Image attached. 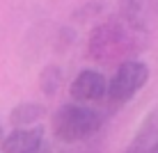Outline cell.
I'll use <instances>...</instances> for the list:
<instances>
[{"instance_id": "1", "label": "cell", "mask_w": 158, "mask_h": 153, "mask_svg": "<svg viewBox=\"0 0 158 153\" xmlns=\"http://www.w3.org/2000/svg\"><path fill=\"white\" fill-rule=\"evenodd\" d=\"M138 32L128 28L126 23H101L89 34L87 50L89 57L99 64H112V62H128L133 53H138Z\"/></svg>"}, {"instance_id": "2", "label": "cell", "mask_w": 158, "mask_h": 153, "mask_svg": "<svg viewBox=\"0 0 158 153\" xmlns=\"http://www.w3.org/2000/svg\"><path fill=\"white\" fill-rule=\"evenodd\" d=\"M103 119L101 114L89 105H80V103H71V105H62L53 117V135L60 142H83L101 128Z\"/></svg>"}, {"instance_id": "3", "label": "cell", "mask_w": 158, "mask_h": 153, "mask_svg": "<svg viewBox=\"0 0 158 153\" xmlns=\"http://www.w3.org/2000/svg\"><path fill=\"white\" fill-rule=\"evenodd\" d=\"M149 80V66L138 59H128V62L119 64L115 75L108 80V91L106 98L110 105H124L138 94L140 89Z\"/></svg>"}, {"instance_id": "4", "label": "cell", "mask_w": 158, "mask_h": 153, "mask_svg": "<svg viewBox=\"0 0 158 153\" xmlns=\"http://www.w3.org/2000/svg\"><path fill=\"white\" fill-rule=\"evenodd\" d=\"M108 91V80L106 75L99 73L94 69H85L80 71L73 78L71 87H69V94H71L73 103H80V105H87V103H96L106 96Z\"/></svg>"}, {"instance_id": "5", "label": "cell", "mask_w": 158, "mask_h": 153, "mask_svg": "<svg viewBox=\"0 0 158 153\" xmlns=\"http://www.w3.org/2000/svg\"><path fill=\"white\" fill-rule=\"evenodd\" d=\"M44 128L30 126V128H14L9 135H5L0 142L2 153H39L44 146Z\"/></svg>"}, {"instance_id": "6", "label": "cell", "mask_w": 158, "mask_h": 153, "mask_svg": "<svg viewBox=\"0 0 158 153\" xmlns=\"http://www.w3.org/2000/svg\"><path fill=\"white\" fill-rule=\"evenodd\" d=\"M119 12L124 23L135 32H144L147 16H149V0H119Z\"/></svg>"}, {"instance_id": "7", "label": "cell", "mask_w": 158, "mask_h": 153, "mask_svg": "<svg viewBox=\"0 0 158 153\" xmlns=\"http://www.w3.org/2000/svg\"><path fill=\"white\" fill-rule=\"evenodd\" d=\"M44 114H46V110H44V105H39V103H21V105H16L12 110L9 119H12L14 128H30L32 123L39 121Z\"/></svg>"}, {"instance_id": "8", "label": "cell", "mask_w": 158, "mask_h": 153, "mask_svg": "<svg viewBox=\"0 0 158 153\" xmlns=\"http://www.w3.org/2000/svg\"><path fill=\"white\" fill-rule=\"evenodd\" d=\"M60 83H62V73H60L57 66H46L44 69V73L39 78V85H41L44 94H55Z\"/></svg>"}, {"instance_id": "9", "label": "cell", "mask_w": 158, "mask_h": 153, "mask_svg": "<svg viewBox=\"0 0 158 153\" xmlns=\"http://www.w3.org/2000/svg\"><path fill=\"white\" fill-rule=\"evenodd\" d=\"M147 153H158V139L154 142V144H151L149 146V151H147Z\"/></svg>"}, {"instance_id": "10", "label": "cell", "mask_w": 158, "mask_h": 153, "mask_svg": "<svg viewBox=\"0 0 158 153\" xmlns=\"http://www.w3.org/2000/svg\"><path fill=\"white\" fill-rule=\"evenodd\" d=\"M2 137H5V135H2V123H0V142H2Z\"/></svg>"}]
</instances>
